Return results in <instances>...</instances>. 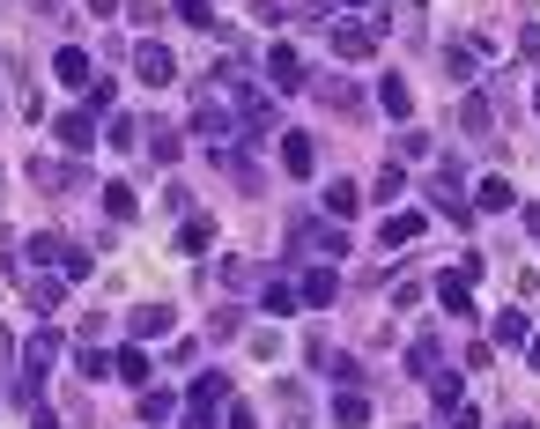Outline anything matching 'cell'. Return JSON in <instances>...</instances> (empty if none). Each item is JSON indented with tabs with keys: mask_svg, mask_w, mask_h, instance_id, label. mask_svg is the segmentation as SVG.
<instances>
[{
	"mask_svg": "<svg viewBox=\"0 0 540 429\" xmlns=\"http://www.w3.org/2000/svg\"><path fill=\"white\" fill-rule=\"evenodd\" d=\"M444 67H452V82H459V89H474V67H481V52H474V45H452V52H444Z\"/></svg>",
	"mask_w": 540,
	"mask_h": 429,
	"instance_id": "26",
	"label": "cell"
},
{
	"mask_svg": "<svg viewBox=\"0 0 540 429\" xmlns=\"http://www.w3.org/2000/svg\"><path fill=\"white\" fill-rule=\"evenodd\" d=\"M430 148H437V141L422 134V126H407V134H400V156H407V163H422V156H430Z\"/></svg>",
	"mask_w": 540,
	"mask_h": 429,
	"instance_id": "34",
	"label": "cell"
},
{
	"mask_svg": "<svg viewBox=\"0 0 540 429\" xmlns=\"http://www.w3.org/2000/svg\"><path fill=\"white\" fill-rule=\"evenodd\" d=\"M171 319H178L171 304H141V311H134L126 326H134V341H156V333H171Z\"/></svg>",
	"mask_w": 540,
	"mask_h": 429,
	"instance_id": "17",
	"label": "cell"
},
{
	"mask_svg": "<svg viewBox=\"0 0 540 429\" xmlns=\"http://www.w3.org/2000/svg\"><path fill=\"white\" fill-rule=\"evenodd\" d=\"M526 230H533V237H540V200H533V208H526Z\"/></svg>",
	"mask_w": 540,
	"mask_h": 429,
	"instance_id": "46",
	"label": "cell"
},
{
	"mask_svg": "<svg viewBox=\"0 0 540 429\" xmlns=\"http://www.w3.org/2000/svg\"><path fill=\"white\" fill-rule=\"evenodd\" d=\"M208 237H215V222H208V215H193V222H185V237H178V245H185V252H208Z\"/></svg>",
	"mask_w": 540,
	"mask_h": 429,
	"instance_id": "33",
	"label": "cell"
},
{
	"mask_svg": "<svg viewBox=\"0 0 540 429\" xmlns=\"http://www.w3.org/2000/svg\"><path fill=\"white\" fill-rule=\"evenodd\" d=\"M178 148H185V141H178L171 126H163V119L148 126V156H156V171H171V163H178Z\"/></svg>",
	"mask_w": 540,
	"mask_h": 429,
	"instance_id": "20",
	"label": "cell"
},
{
	"mask_svg": "<svg viewBox=\"0 0 540 429\" xmlns=\"http://www.w3.org/2000/svg\"><path fill=\"white\" fill-rule=\"evenodd\" d=\"M378 104H385V111H393V119H407V111H415V97H407V82H400V74H393V82H385V89H378Z\"/></svg>",
	"mask_w": 540,
	"mask_h": 429,
	"instance_id": "30",
	"label": "cell"
},
{
	"mask_svg": "<svg viewBox=\"0 0 540 429\" xmlns=\"http://www.w3.org/2000/svg\"><path fill=\"white\" fill-rule=\"evenodd\" d=\"M134 208H141L134 185H104V215H111V222H134Z\"/></svg>",
	"mask_w": 540,
	"mask_h": 429,
	"instance_id": "28",
	"label": "cell"
},
{
	"mask_svg": "<svg viewBox=\"0 0 540 429\" xmlns=\"http://www.w3.org/2000/svg\"><path fill=\"white\" fill-rule=\"evenodd\" d=\"M289 252H326V259H348V230L333 222V230H319V222H296L289 230Z\"/></svg>",
	"mask_w": 540,
	"mask_h": 429,
	"instance_id": "4",
	"label": "cell"
},
{
	"mask_svg": "<svg viewBox=\"0 0 540 429\" xmlns=\"http://www.w3.org/2000/svg\"><path fill=\"white\" fill-rule=\"evenodd\" d=\"M356 208H363V193H356L348 178H341V185H326V215H333V222H348Z\"/></svg>",
	"mask_w": 540,
	"mask_h": 429,
	"instance_id": "23",
	"label": "cell"
},
{
	"mask_svg": "<svg viewBox=\"0 0 540 429\" xmlns=\"http://www.w3.org/2000/svg\"><path fill=\"white\" fill-rule=\"evenodd\" d=\"M437 363H444V348L430 341V333H422V341L407 348V363H400V370H407V378H415V385H430V378H437Z\"/></svg>",
	"mask_w": 540,
	"mask_h": 429,
	"instance_id": "13",
	"label": "cell"
},
{
	"mask_svg": "<svg viewBox=\"0 0 540 429\" xmlns=\"http://www.w3.org/2000/svg\"><path fill=\"white\" fill-rule=\"evenodd\" d=\"M60 296H67V274H30V304L37 311H60Z\"/></svg>",
	"mask_w": 540,
	"mask_h": 429,
	"instance_id": "21",
	"label": "cell"
},
{
	"mask_svg": "<svg viewBox=\"0 0 540 429\" xmlns=\"http://www.w3.org/2000/svg\"><path fill=\"white\" fill-rule=\"evenodd\" d=\"M526 363H533V370H540V333H533V341H526Z\"/></svg>",
	"mask_w": 540,
	"mask_h": 429,
	"instance_id": "47",
	"label": "cell"
},
{
	"mask_svg": "<svg viewBox=\"0 0 540 429\" xmlns=\"http://www.w3.org/2000/svg\"><path fill=\"white\" fill-rule=\"evenodd\" d=\"M171 415H178L171 393H148V385H141V422H171Z\"/></svg>",
	"mask_w": 540,
	"mask_h": 429,
	"instance_id": "32",
	"label": "cell"
},
{
	"mask_svg": "<svg viewBox=\"0 0 540 429\" xmlns=\"http://www.w3.org/2000/svg\"><path fill=\"white\" fill-rule=\"evenodd\" d=\"M259 304L274 311V319H296V304H304V289H289V282H267V296Z\"/></svg>",
	"mask_w": 540,
	"mask_h": 429,
	"instance_id": "25",
	"label": "cell"
},
{
	"mask_svg": "<svg viewBox=\"0 0 540 429\" xmlns=\"http://www.w3.org/2000/svg\"><path fill=\"white\" fill-rule=\"evenodd\" d=\"M74 370H82V378H104L111 356H104V348H82V356H74Z\"/></svg>",
	"mask_w": 540,
	"mask_h": 429,
	"instance_id": "39",
	"label": "cell"
},
{
	"mask_svg": "<svg viewBox=\"0 0 540 429\" xmlns=\"http://www.w3.org/2000/svg\"><path fill=\"white\" fill-rule=\"evenodd\" d=\"M282 171H289V178H311V171H319V148H311V134H282Z\"/></svg>",
	"mask_w": 540,
	"mask_h": 429,
	"instance_id": "12",
	"label": "cell"
},
{
	"mask_svg": "<svg viewBox=\"0 0 540 429\" xmlns=\"http://www.w3.org/2000/svg\"><path fill=\"white\" fill-rule=\"evenodd\" d=\"M30 259H37V267H45V274H60V259H67V237H52V230H37L30 237V245H23Z\"/></svg>",
	"mask_w": 540,
	"mask_h": 429,
	"instance_id": "19",
	"label": "cell"
},
{
	"mask_svg": "<svg viewBox=\"0 0 540 429\" xmlns=\"http://www.w3.org/2000/svg\"><path fill=\"white\" fill-rule=\"evenodd\" d=\"M30 185H37V193H74V185H82V171H74V163L37 156V163H30Z\"/></svg>",
	"mask_w": 540,
	"mask_h": 429,
	"instance_id": "9",
	"label": "cell"
},
{
	"mask_svg": "<svg viewBox=\"0 0 540 429\" xmlns=\"http://www.w3.org/2000/svg\"><path fill=\"white\" fill-rule=\"evenodd\" d=\"M52 74H60L67 89H89V82H97V67H89L82 45H60V52H52Z\"/></svg>",
	"mask_w": 540,
	"mask_h": 429,
	"instance_id": "10",
	"label": "cell"
},
{
	"mask_svg": "<svg viewBox=\"0 0 540 429\" xmlns=\"http://www.w3.org/2000/svg\"><path fill=\"white\" fill-rule=\"evenodd\" d=\"M222 407H230V378L208 370V378H193V407H185V429H215Z\"/></svg>",
	"mask_w": 540,
	"mask_h": 429,
	"instance_id": "2",
	"label": "cell"
},
{
	"mask_svg": "<svg viewBox=\"0 0 540 429\" xmlns=\"http://www.w3.org/2000/svg\"><path fill=\"white\" fill-rule=\"evenodd\" d=\"M171 8H178V23H193V30H215V8H208V0H171Z\"/></svg>",
	"mask_w": 540,
	"mask_h": 429,
	"instance_id": "31",
	"label": "cell"
},
{
	"mask_svg": "<svg viewBox=\"0 0 540 429\" xmlns=\"http://www.w3.org/2000/svg\"><path fill=\"white\" fill-rule=\"evenodd\" d=\"M459 126H467V134L481 141V134H489V126H496V104L481 97V89H467V97H459Z\"/></svg>",
	"mask_w": 540,
	"mask_h": 429,
	"instance_id": "16",
	"label": "cell"
},
{
	"mask_svg": "<svg viewBox=\"0 0 540 429\" xmlns=\"http://www.w3.org/2000/svg\"><path fill=\"white\" fill-rule=\"evenodd\" d=\"M134 74H141V82H178V60H171V45H156V37H141V45H134Z\"/></svg>",
	"mask_w": 540,
	"mask_h": 429,
	"instance_id": "7",
	"label": "cell"
},
{
	"mask_svg": "<svg viewBox=\"0 0 540 429\" xmlns=\"http://www.w3.org/2000/svg\"><path fill=\"white\" fill-rule=\"evenodd\" d=\"M437 304L452 311L459 326H467V319H481V311H474V296H467V282H459V267H452V274H437Z\"/></svg>",
	"mask_w": 540,
	"mask_h": 429,
	"instance_id": "11",
	"label": "cell"
},
{
	"mask_svg": "<svg viewBox=\"0 0 540 429\" xmlns=\"http://www.w3.org/2000/svg\"><path fill=\"white\" fill-rule=\"evenodd\" d=\"M119 104V82H111V74H97V82H89V111H111Z\"/></svg>",
	"mask_w": 540,
	"mask_h": 429,
	"instance_id": "35",
	"label": "cell"
},
{
	"mask_svg": "<svg viewBox=\"0 0 540 429\" xmlns=\"http://www.w3.org/2000/svg\"><path fill=\"white\" fill-rule=\"evenodd\" d=\"M333 370V393H363V363L356 356H341V363H326Z\"/></svg>",
	"mask_w": 540,
	"mask_h": 429,
	"instance_id": "29",
	"label": "cell"
},
{
	"mask_svg": "<svg viewBox=\"0 0 540 429\" xmlns=\"http://www.w3.org/2000/svg\"><path fill=\"white\" fill-rule=\"evenodd\" d=\"M230 429H259V422H252V407H230Z\"/></svg>",
	"mask_w": 540,
	"mask_h": 429,
	"instance_id": "45",
	"label": "cell"
},
{
	"mask_svg": "<svg viewBox=\"0 0 540 429\" xmlns=\"http://www.w3.org/2000/svg\"><path fill=\"white\" fill-rule=\"evenodd\" d=\"M518 52H526V60H540V23H526V30H518Z\"/></svg>",
	"mask_w": 540,
	"mask_h": 429,
	"instance_id": "43",
	"label": "cell"
},
{
	"mask_svg": "<svg viewBox=\"0 0 540 429\" xmlns=\"http://www.w3.org/2000/svg\"><path fill=\"white\" fill-rule=\"evenodd\" d=\"M333 422H341V429H363V422H370V400H363V393H333Z\"/></svg>",
	"mask_w": 540,
	"mask_h": 429,
	"instance_id": "22",
	"label": "cell"
},
{
	"mask_svg": "<svg viewBox=\"0 0 540 429\" xmlns=\"http://www.w3.org/2000/svg\"><path fill=\"white\" fill-rule=\"evenodd\" d=\"M0 378H15V333L0 326Z\"/></svg>",
	"mask_w": 540,
	"mask_h": 429,
	"instance_id": "42",
	"label": "cell"
},
{
	"mask_svg": "<svg viewBox=\"0 0 540 429\" xmlns=\"http://www.w3.org/2000/svg\"><path fill=\"white\" fill-rule=\"evenodd\" d=\"M474 208H481V215H504V208H518V193H511V178H496V171H489V178H481V185H474Z\"/></svg>",
	"mask_w": 540,
	"mask_h": 429,
	"instance_id": "14",
	"label": "cell"
},
{
	"mask_svg": "<svg viewBox=\"0 0 540 429\" xmlns=\"http://www.w3.org/2000/svg\"><path fill=\"white\" fill-rule=\"evenodd\" d=\"M430 200H437V215H444V222H459V230H467V222H474V200H467V185H459V171H452V163H444V171H437Z\"/></svg>",
	"mask_w": 540,
	"mask_h": 429,
	"instance_id": "3",
	"label": "cell"
},
{
	"mask_svg": "<svg viewBox=\"0 0 540 429\" xmlns=\"http://www.w3.org/2000/svg\"><path fill=\"white\" fill-rule=\"evenodd\" d=\"M333 296H341V274H333V267H311V274H304V304H311V311H326Z\"/></svg>",
	"mask_w": 540,
	"mask_h": 429,
	"instance_id": "18",
	"label": "cell"
},
{
	"mask_svg": "<svg viewBox=\"0 0 540 429\" xmlns=\"http://www.w3.org/2000/svg\"><path fill=\"white\" fill-rule=\"evenodd\" d=\"M60 274H67V282H89V252H82V245H67V259H60Z\"/></svg>",
	"mask_w": 540,
	"mask_h": 429,
	"instance_id": "38",
	"label": "cell"
},
{
	"mask_svg": "<svg viewBox=\"0 0 540 429\" xmlns=\"http://www.w3.org/2000/svg\"><path fill=\"white\" fill-rule=\"evenodd\" d=\"M459 407H467V400H459V385H452V378H437V415H444V422H452V415H459Z\"/></svg>",
	"mask_w": 540,
	"mask_h": 429,
	"instance_id": "37",
	"label": "cell"
},
{
	"mask_svg": "<svg viewBox=\"0 0 540 429\" xmlns=\"http://www.w3.org/2000/svg\"><path fill=\"white\" fill-rule=\"evenodd\" d=\"M60 333H52V326H37L30 333V341H23V370H15V400H23V407H37V393H45V370L52 363H60Z\"/></svg>",
	"mask_w": 540,
	"mask_h": 429,
	"instance_id": "1",
	"label": "cell"
},
{
	"mask_svg": "<svg viewBox=\"0 0 540 429\" xmlns=\"http://www.w3.org/2000/svg\"><path fill=\"white\" fill-rule=\"evenodd\" d=\"M504 429H540V422H526V415H511V422H504Z\"/></svg>",
	"mask_w": 540,
	"mask_h": 429,
	"instance_id": "48",
	"label": "cell"
},
{
	"mask_svg": "<svg viewBox=\"0 0 540 429\" xmlns=\"http://www.w3.org/2000/svg\"><path fill=\"white\" fill-rule=\"evenodd\" d=\"M496 341H504V348H526V341H533V311H526V304L496 311Z\"/></svg>",
	"mask_w": 540,
	"mask_h": 429,
	"instance_id": "15",
	"label": "cell"
},
{
	"mask_svg": "<svg viewBox=\"0 0 540 429\" xmlns=\"http://www.w3.org/2000/svg\"><path fill=\"white\" fill-rule=\"evenodd\" d=\"M30 429H60V415H52V407H30Z\"/></svg>",
	"mask_w": 540,
	"mask_h": 429,
	"instance_id": "44",
	"label": "cell"
},
{
	"mask_svg": "<svg viewBox=\"0 0 540 429\" xmlns=\"http://www.w3.org/2000/svg\"><path fill=\"white\" fill-rule=\"evenodd\" d=\"M378 237H385L393 252H400V245H415V237H422V215H385V230H378Z\"/></svg>",
	"mask_w": 540,
	"mask_h": 429,
	"instance_id": "24",
	"label": "cell"
},
{
	"mask_svg": "<svg viewBox=\"0 0 540 429\" xmlns=\"http://www.w3.org/2000/svg\"><path fill=\"white\" fill-rule=\"evenodd\" d=\"M378 52V23H333V60H370Z\"/></svg>",
	"mask_w": 540,
	"mask_h": 429,
	"instance_id": "8",
	"label": "cell"
},
{
	"mask_svg": "<svg viewBox=\"0 0 540 429\" xmlns=\"http://www.w3.org/2000/svg\"><path fill=\"white\" fill-rule=\"evenodd\" d=\"M422 304V282H415V274H400V282H393V311H415Z\"/></svg>",
	"mask_w": 540,
	"mask_h": 429,
	"instance_id": "36",
	"label": "cell"
},
{
	"mask_svg": "<svg viewBox=\"0 0 540 429\" xmlns=\"http://www.w3.org/2000/svg\"><path fill=\"white\" fill-rule=\"evenodd\" d=\"M533 111H540V89H533Z\"/></svg>",
	"mask_w": 540,
	"mask_h": 429,
	"instance_id": "50",
	"label": "cell"
},
{
	"mask_svg": "<svg viewBox=\"0 0 540 429\" xmlns=\"http://www.w3.org/2000/svg\"><path fill=\"white\" fill-rule=\"evenodd\" d=\"M341 8H370V0H341Z\"/></svg>",
	"mask_w": 540,
	"mask_h": 429,
	"instance_id": "49",
	"label": "cell"
},
{
	"mask_svg": "<svg viewBox=\"0 0 540 429\" xmlns=\"http://www.w3.org/2000/svg\"><path fill=\"white\" fill-rule=\"evenodd\" d=\"M326 104H333V111H356L363 97H356V89H348V82H326Z\"/></svg>",
	"mask_w": 540,
	"mask_h": 429,
	"instance_id": "41",
	"label": "cell"
},
{
	"mask_svg": "<svg viewBox=\"0 0 540 429\" xmlns=\"http://www.w3.org/2000/svg\"><path fill=\"white\" fill-rule=\"evenodd\" d=\"M52 134H60L67 156H89V148H97V111H60V119H52Z\"/></svg>",
	"mask_w": 540,
	"mask_h": 429,
	"instance_id": "6",
	"label": "cell"
},
{
	"mask_svg": "<svg viewBox=\"0 0 540 429\" xmlns=\"http://www.w3.org/2000/svg\"><path fill=\"white\" fill-rule=\"evenodd\" d=\"M400 185H407V178H400V156H393V163L378 171V200H400Z\"/></svg>",
	"mask_w": 540,
	"mask_h": 429,
	"instance_id": "40",
	"label": "cell"
},
{
	"mask_svg": "<svg viewBox=\"0 0 540 429\" xmlns=\"http://www.w3.org/2000/svg\"><path fill=\"white\" fill-rule=\"evenodd\" d=\"M111 370H119L126 385H148V356H141V341H134V348H119V356H111Z\"/></svg>",
	"mask_w": 540,
	"mask_h": 429,
	"instance_id": "27",
	"label": "cell"
},
{
	"mask_svg": "<svg viewBox=\"0 0 540 429\" xmlns=\"http://www.w3.org/2000/svg\"><path fill=\"white\" fill-rule=\"evenodd\" d=\"M267 89H282V97H296L304 82V60H296V45H267Z\"/></svg>",
	"mask_w": 540,
	"mask_h": 429,
	"instance_id": "5",
	"label": "cell"
}]
</instances>
